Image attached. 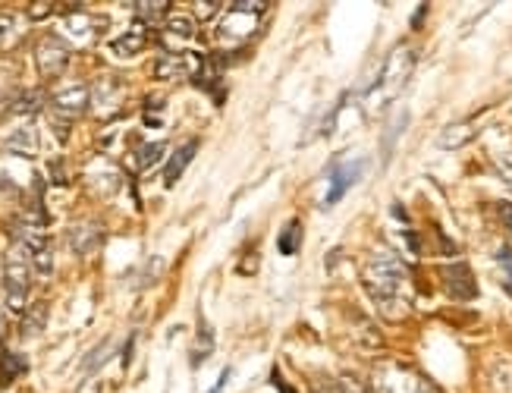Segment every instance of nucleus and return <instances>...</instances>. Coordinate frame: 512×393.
<instances>
[{
  "label": "nucleus",
  "instance_id": "20",
  "mask_svg": "<svg viewBox=\"0 0 512 393\" xmlns=\"http://www.w3.org/2000/svg\"><path fill=\"white\" fill-rule=\"evenodd\" d=\"M214 349V337H211V327L205 324V318L198 321V346L192 349V365L198 368L205 359H208V353Z\"/></svg>",
  "mask_w": 512,
  "mask_h": 393
},
{
  "label": "nucleus",
  "instance_id": "23",
  "mask_svg": "<svg viewBox=\"0 0 512 393\" xmlns=\"http://www.w3.org/2000/svg\"><path fill=\"white\" fill-rule=\"evenodd\" d=\"M44 318H48V309H44V305H32V309H26V318H22V337L41 334Z\"/></svg>",
  "mask_w": 512,
  "mask_h": 393
},
{
  "label": "nucleus",
  "instance_id": "21",
  "mask_svg": "<svg viewBox=\"0 0 512 393\" xmlns=\"http://www.w3.org/2000/svg\"><path fill=\"white\" fill-rule=\"evenodd\" d=\"M136 7V13H139V19H142V26L145 23H161V19L167 16V0H145V4H132Z\"/></svg>",
  "mask_w": 512,
  "mask_h": 393
},
{
  "label": "nucleus",
  "instance_id": "7",
  "mask_svg": "<svg viewBox=\"0 0 512 393\" xmlns=\"http://www.w3.org/2000/svg\"><path fill=\"white\" fill-rule=\"evenodd\" d=\"M88 92H92V85H85V82H63L51 95V117H54V126L60 129V139L66 136L70 123L88 111Z\"/></svg>",
  "mask_w": 512,
  "mask_h": 393
},
{
  "label": "nucleus",
  "instance_id": "31",
  "mask_svg": "<svg viewBox=\"0 0 512 393\" xmlns=\"http://www.w3.org/2000/svg\"><path fill=\"white\" fill-rule=\"evenodd\" d=\"M195 7H198V16H211L214 7H220V4H195Z\"/></svg>",
  "mask_w": 512,
  "mask_h": 393
},
{
  "label": "nucleus",
  "instance_id": "19",
  "mask_svg": "<svg viewBox=\"0 0 512 393\" xmlns=\"http://www.w3.org/2000/svg\"><path fill=\"white\" fill-rule=\"evenodd\" d=\"M164 151H167V145H164V142L142 145V148L136 151V155H132V158H136L132 164H136V170H139V173H145V170H151L154 164H158V161L164 158Z\"/></svg>",
  "mask_w": 512,
  "mask_h": 393
},
{
  "label": "nucleus",
  "instance_id": "27",
  "mask_svg": "<svg viewBox=\"0 0 512 393\" xmlns=\"http://www.w3.org/2000/svg\"><path fill=\"white\" fill-rule=\"evenodd\" d=\"M51 13H60V4H51V0H41V4H32V10H29L32 19H48Z\"/></svg>",
  "mask_w": 512,
  "mask_h": 393
},
{
  "label": "nucleus",
  "instance_id": "30",
  "mask_svg": "<svg viewBox=\"0 0 512 393\" xmlns=\"http://www.w3.org/2000/svg\"><path fill=\"white\" fill-rule=\"evenodd\" d=\"M79 393H101V384H98V381H85V384L79 387Z\"/></svg>",
  "mask_w": 512,
  "mask_h": 393
},
{
  "label": "nucleus",
  "instance_id": "17",
  "mask_svg": "<svg viewBox=\"0 0 512 393\" xmlns=\"http://www.w3.org/2000/svg\"><path fill=\"white\" fill-rule=\"evenodd\" d=\"M198 151V142H186V145H180L170 155V161H167V167H164V186H173L176 180L183 177V170L189 167V161H192V155Z\"/></svg>",
  "mask_w": 512,
  "mask_h": 393
},
{
  "label": "nucleus",
  "instance_id": "16",
  "mask_svg": "<svg viewBox=\"0 0 512 393\" xmlns=\"http://www.w3.org/2000/svg\"><path fill=\"white\" fill-rule=\"evenodd\" d=\"M443 277H447L450 283V293L453 296H459V299H472L475 293H478V287H475V277H472V271L465 268V265H453V268H447L443 271Z\"/></svg>",
  "mask_w": 512,
  "mask_h": 393
},
{
  "label": "nucleus",
  "instance_id": "15",
  "mask_svg": "<svg viewBox=\"0 0 512 393\" xmlns=\"http://www.w3.org/2000/svg\"><path fill=\"white\" fill-rule=\"evenodd\" d=\"M22 35H26V23L13 10H0V51H13Z\"/></svg>",
  "mask_w": 512,
  "mask_h": 393
},
{
  "label": "nucleus",
  "instance_id": "11",
  "mask_svg": "<svg viewBox=\"0 0 512 393\" xmlns=\"http://www.w3.org/2000/svg\"><path fill=\"white\" fill-rule=\"evenodd\" d=\"M0 148L13 151V155H35L38 151V129L29 117H13V123L0 133Z\"/></svg>",
  "mask_w": 512,
  "mask_h": 393
},
{
  "label": "nucleus",
  "instance_id": "24",
  "mask_svg": "<svg viewBox=\"0 0 512 393\" xmlns=\"http://www.w3.org/2000/svg\"><path fill=\"white\" fill-rule=\"evenodd\" d=\"M110 353H114V337L101 340V343L92 349V353L85 356V362H82V371H95V368H101V365L107 362L104 356H110Z\"/></svg>",
  "mask_w": 512,
  "mask_h": 393
},
{
  "label": "nucleus",
  "instance_id": "32",
  "mask_svg": "<svg viewBox=\"0 0 512 393\" xmlns=\"http://www.w3.org/2000/svg\"><path fill=\"white\" fill-rule=\"evenodd\" d=\"M227 378H230V368L224 371V375H220V381H217V387H214L211 393H220V390H224V384H227Z\"/></svg>",
  "mask_w": 512,
  "mask_h": 393
},
{
  "label": "nucleus",
  "instance_id": "8",
  "mask_svg": "<svg viewBox=\"0 0 512 393\" xmlns=\"http://www.w3.org/2000/svg\"><path fill=\"white\" fill-rule=\"evenodd\" d=\"M126 104V82L120 76H101L92 82V92H88V107L95 111V117L110 120L123 111Z\"/></svg>",
  "mask_w": 512,
  "mask_h": 393
},
{
  "label": "nucleus",
  "instance_id": "34",
  "mask_svg": "<svg viewBox=\"0 0 512 393\" xmlns=\"http://www.w3.org/2000/svg\"><path fill=\"white\" fill-rule=\"evenodd\" d=\"M277 387H280V393H296V390H289L286 384H280V378H277Z\"/></svg>",
  "mask_w": 512,
  "mask_h": 393
},
{
  "label": "nucleus",
  "instance_id": "29",
  "mask_svg": "<svg viewBox=\"0 0 512 393\" xmlns=\"http://www.w3.org/2000/svg\"><path fill=\"white\" fill-rule=\"evenodd\" d=\"M497 164H500V173H503V180L512 186V158H497Z\"/></svg>",
  "mask_w": 512,
  "mask_h": 393
},
{
  "label": "nucleus",
  "instance_id": "18",
  "mask_svg": "<svg viewBox=\"0 0 512 393\" xmlns=\"http://www.w3.org/2000/svg\"><path fill=\"white\" fill-rule=\"evenodd\" d=\"M192 35H195L192 16H183V13L167 16V23H164V38H173V41H192Z\"/></svg>",
  "mask_w": 512,
  "mask_h": 393
},
{
  "label": "nucleus",
  "instance_id": "33",
  "mask_svg": "<svg viewBox=\"0 0 512 393\" xmlns=\"http://www.w3.org/2000/svg\"><path fill=\"white\" fill-rule=\"evenodd\" d=\"M4 334H7V315L0 312V340H4Z\"/></svg>",
  "mask_w": 512,
  "mask_h": 393
},
{
  "label": "nucleus",
  "instance_id": "5",
  "mask_svg": "<svg viewBox=\"0 0 512 393\" xmlns=\"http://www.w3.org/2000/svg\"><path fill=\"white\" fill-rule=\"evenodd\" d=\"M60 16H63V41H70L76 48L95 45L107 29V16L88 13L85 4H60Z\"/></svg>",
  "mask_w": 512,
  "mask_h": 393
},
{
  "label": "nucleus",
  "instance_id": "25",
  "mask_svg": "<svg viewBox=\"0 0 512 393\" xmlns=\"http://www.w3.org/2000/svg\"><path fill=\"white\" fill-rule=\"evenodd\" d=\"M299 243H302V224L299 221L286 224V230L280 236V252L283 255H293V252H299Z\"/></svg>",
  "mask_w": 512,
  "mask_h": 393
},
{
  "label": "nucleus",
  "instance_id": "3",
  "mask_svg": "<svg viewBox=\"0 0 512 393\" xmlns=\"http://www.w3.org/2000/svg\"><path fill=\"white\" fill-rule=\"evenodd\" d=\"M412 70H415V51L409 45H399L396 51H390L381 73H377V82L371 85V92L365 98V111H381L384 104H390L406 89Z\"/></svg>",
  "mask_w": 512,
  "mask_h": 393
},
{
  "label": "nucleus",
  "instance_id": "26",
  "mask_svg": "<svg viewBox=\"0 0 512 393\" xmlns=\"http://www.w3.org/2000/svg\"><path fill=\"white\" fill-rule=\"evenodd\" d=\"M497 268H500V280H503V290L512 296V249L503 246L497 252Z\"/></svg>",
  "mask_w": 512,
  "mask_h": 393
},
{
  "label": "nucleus",
  "instance_id": "14",
  "mask_svg": "<svg viewBox=\"0 0 512 393\" xmlns=\"http://www.w3.org/2000/svg\"><path fill=\"white\" fill-rule=\"evenodd\" d=\"M101 239H104V233H101V224H95V221H82L70 230V243L79 255H92L101 246Z\"/></svg>",
  "mask_w": 512,
  "mask_h": 393
},
{
  "label": "nucleus",
  "instance_id": "9",
  "mask_svg": "<svg viewBox=\"0 0 512 393\" xmlns=\"http://www.w3.org/2000/svg\"><path fill=\"white\" fill-rule=\"evenodd\" d=\"M35 63L44 79H60L63 70L70 67V45L60 35H41L35 45Z\"/></svg>",
  "mask_w": 512,
  "mask_h": 393
},
{
  "label": "nucleus",
  "instance_id": "6",
  "mask_svg": "<svg viewBox=\"0 0 512 393\" xmlns=\"http://www.w3.org/2000/svg\"><path fill=\"white\" fill-rule=\"evenodd\" d=\"M374 390L377 393H443L431 378H425L421 371H415L409 365H399V362L377 368Z\"/></svg>",
  "mask_w": 512,
  "mask_h": 393
},
{
  "label": "nucleus",
  "instance_id": "1",
  "mask_svg": "<svg viewBox=\"0 0 512 393\" xmlns=\"http://www.w3.org/2000/svg\"><path fill=\"white\" fill-rule=\"evenodd\" d=\"M365 290L371 296V302L381 309L384 318H406L412 309V277L406 261L399 258L393 249H374L371 258L365 261Z\"/></svg>",
  "mask_w": 512,
  "mask_h": 393
},
{
  "label": "nucleus",
  "instance_id": "22",
  "mask_svg": "<svg viewBox=\"0 0 512 393\" xmlns=\"http://www.w3.org/2000/svg\"><path fill=\"white\" fill-rule=\"evenodd\" d=\"M22 371H26V359L16 356V353H4V359H0V381L13 384Z\"/></svg>",
  "mask_w": 512,
  "mask_h": 393
},
{
  "label": "nucleus",
  "instance_id": "10",
  "mask_svg": "<svg viewBox=\"0 0 512 393\" xmlns=\"http://www.w3.org/2000/svg\"><path fill=\"white\" fill-rule=\"evenodd\" d=\"M205 70V60L198 54H164L154 63V76L164 82H180V79H198Z\"/></svg>",
  "mask_w": 512,
  "mask_h": 393
},
{
  "label": "nucleus",
  "instance_id": "28",
  "mask_svg": "<svg viewBox=\"0 0 512 393\" xmlns=\"http://www.w3.org/2000/svg\"><path fill=\"white\" fill-rule=\"evenodd\" d=\"M497 208H500V221H503V227H506L509 236H512V202H500Z\"/></svg>",
  "mask_w": 512,
  "mask_h": 393
},
{
  "label": "nucleus",
  "instance_id": "12",
  "mask_svg": "<svg viewBox=\"0 0 512 393\" xmlns=\"http://www.w3.org/2000/svg\"><path fill=\"white\" fill-rule=\"evenodd\" d=\"M362 170H365V164H362V161H343V164L333 167V173H330L327 205H337V202L343 199V195L352 189V183L362 177Z\"/></svg>",
  "mask_w": 512,
  "mask_h": 393
},
{
  "label": "nucleus",
  "instance_id": "13",
  "mask_svg": "<svg viewBox=\"0 0 512 393\" xmlns=\"http://www.w3.org/2000/svg\"><path fill=\"white\" fill-rule=\"evenodd\" d=\"M145 45H148V29L139 23V26L126 29L123 35H117L114 41H110V51H114L117 57H136L145 51Z\"/></svg>",
  "mask_w": 512,
  "mask_h": 393
},
{
  "label": "nucleus",
  "instance_id": "2",
  "mask_svg": "<svg viewBox=\"0 0 512 393\" xmlns=\"http://www.w3.org/2000/svg\"><path fill=\"white\" fill-rule=\"evenodd\" d=\"M264 13H267V4H261V0H239V4H230L224 19L217 23L214 45L224 54L242 51V45L258 32Z\"/></svg>",
  "mask_w": 512,
  "mask_h": 393
},
{
  "label": "nucleus",
  "instance_id": "4",
  "mask_svg": "<svg viewBox=\"0 0 512 393\" xmlns=\"http://www.w3.org/2000/svg\"><path fill=\"white\" fill-rule=\"evenodd\" d=\"M32 255L22 243H13L4 255V287H7V305L10 312H26V299L32 290Z\"/></svg>",
  "mask_w": 512,
  "mask_h": 393
}]
</instances>
